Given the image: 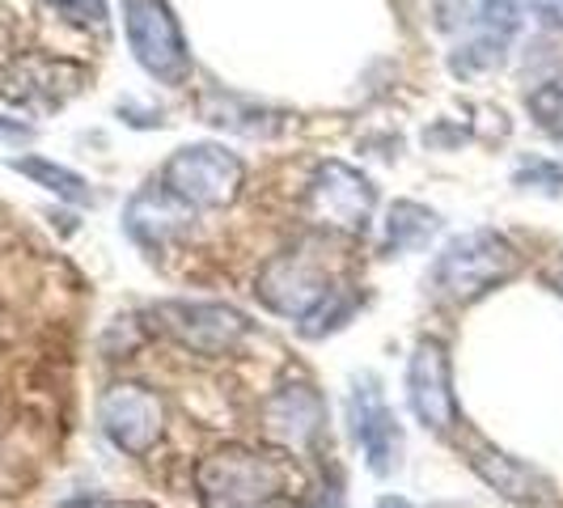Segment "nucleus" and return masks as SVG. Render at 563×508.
<instances>
[{"label":"nucleus","instance_id":"obj_10","mask_svg":"<svg viewBox=\"0 0 563 508\" xmlns=\"http://www.w3.org/2000/svg\"><path fill=\"white\" fill-rule=\"evenodd\" d=\"M530 18H538V0H483L471 43L453 56V73L475 77V73L496 68V64L505 59L508 43L526 30Z\"/></svg>","mask_w":563,"mask_h":508},{"label":"nucleus","instance_id":"obj_3","mask_svg":"<svg viewBox=\"0 0 563 508\" xmlns=\"http://www.w3.org/2000/svg\"><path fill=\"white\" fill-rule=\"evenodd\" d=\"M242 183H246L242 157L212 141L183 144L178 153H169L166 169H162V187L187 199L191 208H225L242 196Z\"/></svg>","mask_w":563,"mask_h":508},{"label":"nucleus","instance_id":"obj_13","mask_svg":"<svg viewBox=\"0 0 563 508\" xmlns=\"http://www.w3.org/2000/svg\"><path fill=\"white\" fill-rule=\"evenodd\" d=\"M81 89V68L68 64V59L52 56H26L9 68V77L0 85V93L9 102H22V107H59L68 93Z\"/></svg>","mask_w":563,"mask_h":508},{"label":"nucleus","instance_id":"obj_22","mask_svg":"<svg viewBox=\"0 0 563 508\" xmlns=\"http://www.w3.org/2000/svg\"><path fill=\"white\" fill-rule=\"evenodd\" d=\"M68 508H153V505H141V500H81V505H68Z\"/></svg>","mask_w":563,"mask_h":508},{"label":"nucleus","instance_id":"obj_4","mask_svg":"<svg viewBox=\"0 0 563 508\" xmlns=\"http://www.w3.org/2000/svg\"><path fill=\"white\" fill-rule=\"evenodd\" d=\"M123 26H128V47L153 81L187 85L191 77V52L183 26L166 0H123Z\"/></svg>","mask_w":563,"mask_h":508},{"label":"nucleus","instance_id":"obj_1","mask_svg":"<svg viewBox=\"0 0 563 508\" xmlns=\"http://www.w3.org/2000/svg\"><path fill=\"white\" fill-rule=\"evenodd\" d=\"M297 483V466L284 453L225 445L196 466V487L208 508H258Z\"/></svg>","mask_w":563,"mask_h":508},{"label":"nucleus","instance_id":"obj_9","mask_svg":"<svg viewBox=\"0 0 563 508\" xmlns=\"http://www.w3.org/2000/svg\"><path fill=\"white\" fill-rule=\"evenodd\" d=\"M157 313L169 335L199 356H225L251 331V322L221 301H166Z\"/></svg>","mask_w":563,"mask_h":508},{"label":"nucleus","instance_id":"obj_16","mask_svg":"<svg viewBox=\"0 0 563 508\" xmlns=\"http://www.w3.org/2000/svg\"><path fill=\"white\" fill-rule=\"evenodd\" d=\"M13 169L34 178L38 187H47L52 196L68 199V203H89V199H93L89 196V183H85L81 174H73L68 166H56V162H47V157H18Z\"/></svg>","mask_w":563,"mask_h":508},{"label":"nucleus","instance_id":"obj_14","mask_svg":"<svg viewBox=\"0 0 563 508\" xmlns=\"http://www.w3.org/2000/svg\"><path fill=\"white\" fill-rule=\"evenodd\" d=\"M263 420H267V432L288 445V450H306L318 441V432H322V423H327V402L322 395L306 386V382H297V386H284L276 395L267 398V407H263Z\"/></svg>","mask_w":563,"mask_h":508},{"label":"nucleus","instance_id":"obj_19","mask_svg":"<svg viewBox=\"0 0 563 508\" xmlns=\"http://www.w3.org/2000/svg\"><path fill=\"white\" fill-rule=\"evenodd\" d=\"M52 13H59L64 22H73V26H85V30H107L111 22V9H107V0H43Z\"/></svg>","mask_w":563,"mask_h":508},{"label":"nucleus","instance_id":"obj_8","mask_svg":"<svg viewBox=\"0 0 563 508\" xmlns=\"http://www.w3.org/2000/svg\"><path fill=\"white\" fill-rule=\"evenodd\" d=\"M407 398L423 428L453 432L457 423V395H453V365L441 339H420L407 365Z\"/></svg>","mask_w":563,"mask_h":508},{"label":"nucleus","instance_id":"obj_11","mask_svg":"<svg viewBox=\"0 0 563 508\" xmlns=\"http://www.w3.org/2000/svg\"><path fill=\"white\" fill-rule=\"evenodd\" d=\"M347 420H352V437L365 453L368 471L373 475H390L398 466V450H402V437H398L395 411L386 407V395L377 390L373 377H361L352 402H347Z\"/></svg>","mask_w":563,"mask_h":508},{"label":"nucleus","instance_id":"obj_6","mask_svg":"<svg viewBox=\"0 0 563 508\" xmlns=\"http://www.w3.org/2000/svg\"><path fill=\"white\" fill-rule=\"evenodd\" d=\"M254 292L280 318H310L322 306V297L331 292V280H327V267L310 251L297 246V251H284L263 263Z\"/></svg>","mask_w":563,"mask_h":508},{"label":"nucleus","instance_id":"obj_21","mask_svg":"<svg viewBox=\"0 0 563 508\" xmlns=\"http://www.w3.org/2000/svg\"><path fill=\"white\" fill-rule=\"evenodd\" d=\"M538 18H542L547 26L563 30V0H538Z\"/></svg>","mask_w":563,"mask_h":508},{"label":"nucleus","instance_id":"obj_5","mask_svg":"<svg viewBox=\"0 0 563 508\" xmlns=\"http://www.w3.org/2000/svg\"><path fill=\"white\" fill-rule=\"evenodd\" d=\"M377 191L347 162H322L306 187V217L331 233H365L373 221Z\"/></svg>","mask_w":563,"mask_h":508},{"label":"nucleus","instance_id":"obj_15","mask_svg":"<svg viewBox=\"0 0 563 508\" xmlns=\"http://www.w3.org/2000/svg\"><path fill=\"white\" fill-rule=\"evenodd\" d=\"M471 466L500 496L517 500V505H547V500H555V483L547 479V475H538L534 466H526V462H517V457H508L500 450H483L479 445L475 457H471Z\"/></svg>","mask_w":563,"mask_h":508},{"label":"nucleus","instance_id":"obj_23","mask_svg":"<svg viewBox=\"0 0 563 508\" xmlns=\"http://www.w3.org/2000/svg\"><path fill=\"white\" fill-rule=\"evenodd\" d=\"M547 280H551V288H555V292L563 297V254L555 258V263H551V267H547Z\"/></svg>","mask_w":563,"mask_h":508},{"label":"nucleus","instance_id":"obj_18","mask_svg":"<svg viewBox=\"0 0 563 508\" xmlns=\"http://www.w3.org/2000/svg\"><path fill=\"white\" fill-rule=\"evenodd\" d=\"M526 107H530L538 128L563 136V81H542L538 89H530L526 93Z\"/></svg>","mask_w":563,"mask_h":508},{"label":"nucleus","instance_id":"obj_17","mask_svg":"<svg viewBox=\"0 0 563 508\" xmlns=\"http://www.w3.org/2000/svg\"><path fill=\"white\" fill-rule=\"evenodd\" d=\"M437 233V212H428L423 203H411L402 199L390 208V221H386V238L395 251H411V246H423L428 238Z\"/></svg>","mask_w":563,"mask_h":508},{"label":"nucleus","instance_id":"obj_20","mask_svg":"<svg viewBox=\"0 0 563 508\" xmlns=\"http://www.w3.org/2000/svg\"><path fill=\"white\" fill-rule=\"evenodd\" d=\"M517 183L526 187H563V166L555 162H526V166L517 169Z\"/></svg>","mask_w":563,"mask_h":508},{"label":"nucleus","instance_id":"obj_7","mask_svg":"<svg viewBox=\"0 0 563 508\" xmlns=\"http://www.w3.org/2000/svg\"><path fill=\"white\" fill-rule=\"evenodd\" d=\"M98 423L107 432L114 450L132 453V457H144V453L157 445L162 428H166V407L153 390H144L136 382H123V386H111L102 402H98Z\"/></svg>","mask_w":563,"mask_h":508},{"label":"nucleus","instance_id":"obj_12","mask_svg":"<svg viewBox=\"0 0 563 508\" xmlns=\"http://www.w3.org/2000/svg\"><path fill=\"white\" fill-rule=\"evenodd\" d=\"M191 203L178 199L169 187H144L128 199V212H123V225L132 233V242L144 251H162L166 242H174L178 233H187L191 225Z\"/></svg>","mask_w":563,"mask_h":508},{"label":"nucleus","instance_id":"obj_24","mask_svg":"<svg viewBox=\"0 0 563 508\" xmlns=\"http://www.w3.org/2000/svg\"><path fill=\"white\" fill-rule=\"evenodd\" d=\"M377 508H411V505H407V500H395V496H390V500H382Z\"/></svg>","mask_w":563,"mask_h":508},{"label":"nucleus","instance_id":"obj_2","mask_svg":"<svg viewBox=\"0 0 563 508\" xmlns=\"http://www.w3.org/2000/svg\"><path fill=\"white\" fill-rule=\"evenodd\" d=\"M517 267H521V258L505 233L471 229L441 251L437 267H432V280L450 301L466 306V301H479L483 292H492L496 284H505Z\"/></svg>","mask_w":563,"mask_h":508}]
</instances>
